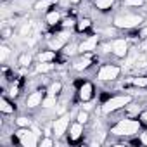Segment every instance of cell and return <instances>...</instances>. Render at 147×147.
<instances>
[{
	"mask_svg": "<svg viewBox=\"0 0 147 147\" xmlns=\"http://www.w3.org/2000/svg\"><path fill=\"white\" fill-rule=\"evenodd\" d=\"M45 21H47L49 26H57V24H61V12L55 11V9L49 11L47 16H45Z\"/></svg>",
	"mask_w": 147,
	"mask_h": 147,
	"instance_id": "14",
	"label": "cell"
},
{
	"mask_svg": "<svg viewBox=\"0 0 147 147\" xmlns=\"http://www.w3.org/2000/svg\"><path fill=\"white\" fill-rule=\"evenodd\" d=\"M67 31H64L62 35H59V36H54V38H50L49 40V47L52 49V50H61V49H64L66 47V43H67Z\"/></svg>",
	"mask_w": 147,
	"mask_h": 147,
	"instance_id": "12",
	"label": "cell"
},
{
	"mask_svg": "<svg viewBox=\"0 0 147 147\" xmlns=\"http://www.w3.org/2000/svg\"><path fill=\"white\" fill-rule=\"evenodd\" d=\"M16 140L23 145V147H35V145H38L40 142H38V133L33 130H30V128H19L18 131H16Z\"/></svg>",
	"mask_w": 147,
	"mask_h": 147,
	"instance_id": "4",
	"label": "cell"
},
{
	"mask_svg": "<svg viewBox=\"0 0 147 147\" xmlns=\"http://www.w3.org/2000/svg\"><path fill=\"white\" fill-rule=\"evenodd\" d=\"M99 45V36L97 35H92L88 36L87 40H83L82 43H78V52L80 54H85V52H94Z\"/></svg>",
	"mask_w": 147,
	"mask_h": 147,
	"instance_id": "8",
	"label": "cell"
},
{
	"mask_svg": "<svg viewBox=\"0 0 147 147\" xmlns=\"http://www.w3.org/2000/svg\"><path fill=\"white\" fill-rule=\"evenodd\" d=\"M55 61V50H43L38 54V62H54Z\"/></svg>",
	"mask_w": 147,
	"mask_h": 147,
	"instance_id": "15",
	"label": "cell"
},
{
	"mask_svg": "<svg viewBox=\"0 0 147 147\" xmlns=\"http://www.w3.org/2000/svg\"><path fill=\"white\" fill-rule=\"evenodd\" d=\"M61 26H62L64 30H67V28H73V26H76V21L73 19V18H67V19H64V21L61 23Z\"/></svg>",
	"mask_w": 147,
	"mask_h": 147,
	"instance_id": "29",
	"label": "cell"
},
{
	"mask_svg": "<svg viewBox=\"0 0 147 147\" xmlns=\"http://www.w3.org/2000/svg\"><path fill=\"white\" fill-rule=\"evenodd\" d=\"M2 35H4V38H9V36L12 35V30H9V28H4V30H2Z\"/></svg>",
	"mask_w": 147,
	"mask_h": 147,
	"instance_id": "35",
	"label": "cell"
},
{
	"mask_svg": "<svg viewBox=\"0 0 147 147\" xmlns=\"http://www.w3.org/2000/svg\"><path fill=\"white\" fill-rule=\"evenodd\" d=\"M92 26V21L88 19V18H83V19H80V21H76V31L78 33H83V31H87L88 28Z\"/></svg>",
	"mask_w": 147,
	"mask_h": 147,
	"instance_id": "18",
	"label": "cell"
},
{
	"mask_svg": "<svg viewBox=\"0 0 147 147\" xmlns=\"http://www.w3.org/2000/svg\"><path fill=\"white\" fill-rule=\"evenodd\" d=\"M82 0H69V4H80Z\"/></svg>",
	"mask_w": 147,
	"mask_h": 147,
	"instance_id": "38",
	"label": "cell"
},
{
	"mask_svg": "<svg viewBox=\"0 0 147 147\" xmlns=\"http://www.w3.org/2000/svg\"><path fill=\"white\" fill-rule=\"evenodd\" d=\"M138 36H140V38H147V26L138 31Z\"/></svg>",
	"mask_w": 147,
	"mask_h": 147,
	"instance_id": "36",
	"label": "cell"
},
{
	"mask_svg": "<svg viewBox=\"0 0 147 147\" xmlns=\"http://www.w3.org/2000/svg\"><path fill=\"white\" fill-rule=\"evenodd\" d=\"M61 90H62V83H61V82H54V83L49 87L47 94H50V95H59Z\"/></svg>",
	"mask_w": 147,
	"mask_h": 147,
	"instance_id": "23",
	"label": "cell"
},
{
	"mask_svg": "<svg viewBox=\"0 0 147 147\" xmlns=\"http://www.w3.org/2000/svg\"><path fill=\"white\" fill-rule=\"evenodd\" d=\"M114 4V0H94V5L99 11H109Z\"/></svg>",
	"mask_w": 147,
	"mask_h": 147,
	"instance_id": "19",
	"label": "cell"
},
{
	"mask_svg": "<svg viewBox=\"0 0 147 147\" xmlns=\"http://www.w3.org/2000/svg\"><path fill=\"white\" fill-rule=\"evenodd\" d=\"M9 54H11V49L4 43L2 47H0V61L5 62V61H7V57H9Z\"/></svg>",
	"mask_w": 147,
	"mask_h": 147,
	"instance_id": "27",
	"label": "cell"
},
{
	"mask_svg": "<svg viewBox=\"0 0 147 147\" xmlns=\"http://www.w3.org/2000/svg\"><path fill=\"white\" fill-rule=\"evenodd\" d=\"M144 4V0H125V5L128 7H140Z\"/></svg>",
	"mask_w": 147,
	"mask_h": 147,
	"instance_id": "30",
	"label": "cell"
},
{
	"mask_svg": "<svg viewBox=\"0 0 147 147\" xmlns=\"http://www.w3.org/2000/svg\"><path fill=\"white\" fill-rule=\"evenodd\" d=\"M113 54L119 59L126 57L128 54V42L125 38H114L113 40Z\"/></svg>",
	"mask_w": 147,
	"mask_h": 147,
	"instance_id": "7",
	"label": "cell"
},
{
	"mask_svg": "<svg viewBox=\"0 0 147 147\" xmlns=\"http://www.w3.org/2000/svg\"><path fill=\"white\" fill-rule=\"evenodd\" d=\"M31 61H33V54H31V52H24V54H21V55H19L18 64H19L21 67H30Z\"/></svg>",
	"mask_w": 147,
	"mask_h": 147,
	"instance_id": "17",
	"label": "cell"
},
{
	"mask_svg": "<svg viewBox=\"0 0 147 147\" xmlns=\"http://www.w3.org/2000/svg\"><path fill=\"white\" fill-rule=\"evenodd\" d=\"M52 5H54V0H38V2L35 4V9L36 11H47Z\"/></svg>",
	"mask_w": 147,
	"mask_h": 147,
	"instance_id": "22",
	"label": "cell"
},
{
	"mask_svg": "<svg viewBox=\"0 0 147 147\" xmlns=\"http://www.w3.org/2000/svg\"><path fill=\"white\" fill-rule=\"evenodd\" d=\"M138 119H140V123H142V125H145V126H147V111H144V113H140V116H138Z\"/></svg>",
	"mask_w": 147,
	"mask_h": 147,
	"instance_id": "33",
	"label": "cell"
},
{
	"mask_svg": "<svg viewBox=\"0 0 147 147\" xmlns=\"http://www.w3.org/2000/svg\"><path fill=\"white\" fill-rule=\"evenodd\" d=\"M125 109H126V113H128V116H130V118H135V116H138V114H140V107H138V106H135V104H131V102H130Z\"/></svg>",
	"mask_w": 147,
	"mask_h": 147,
	"instance_id": "24",
	"label": "cell"
},
{
	"mask_svg": "<svg viewBox=\"0 0 147 147\" xmlns=\"http://www.w3.org/2000/svg\"><path fill=\"white\" fill-rule=\"evenodd\" d=\"M130 102H131V95H128V94H125V95H114V97L107 99V100L102 104L100 111H102L104 114H111V113H116V111H119V109H125Z\"/></svg>",
	"mask_w": 147,
	"mask_h": 147,
	"instance_id": "2",
	"label": "cell"
},
{
	"mask_svg": "<svg viewBox=\"0 0 147 147\" xmlns=\"http://www.w3.org/2000/svg\"><path fill=\"white\" fill-rule=\"evenodd\" d=\"M76 50H78V45H71V47L66 45V47H64V54H66V55H73Z\"/></svg>",
	"mask_w": 147,
	"mask_h": 147,
	"instance_id": "31",
	"label": "cell"
},
{
	"mask_svg": "<svg viewBox=\"0 0 147 147\" xmlns=\"http://www.w3.org/2000/svg\"><path fill=\"white\" fill-rule=\"evenodd\" d=\"M140 142H142L144 145H147V131H145V133H142V137H140Z\"/></svg>",
	"mask_w": 147,
	"mask_h": 147,
	"instance_id": "37",
	"label": "cell"
},
{
	"mask_svg": "<svg viewBox=\"0 0 147 147\" xmlns=\"http://www.w3.org/2000/svg\"><path fill=\"white\" fill-rule=\"evenodd\" d=\"M18 94H19V88H18V87H14V85H12V87H11V92H9V95H11V97H16V95H18Z\"/></svg>",
	"mask_w": 147,
	"mask_h": 147,
	"instance_id": "34",
	"label": "cell"
},
{
	"mask_svg": "<svg viewBox=\"0 0 147 147\" xmlns=\"http://www.w3.org/2000/svg\"><path fill=\"white\" fill-rule=\"evenodd\" d=\"M55 64L54 62H38L36 64V73H50L54 71Z\"/></svg>",
	"mask_w": 147,
	"mask_h": 147,
	"instance_id": "21",
	"label": "cell"
},
{
	"mask_svg": "<svg viewBox=\"0 0 147 147\" xmlns=\"http://www.w3.org/2000/svg\"><path fill=\"white\" fill-rule=\"evenodd\" d=\"M78 97L82 102H88L94 99V85L90 82H83L78 88Z\"/></svg>",
	"mask_w": 147,
	"mask_h": 147,
	"instance_id": "9",
	"label": "cell"
},
{
	"mask_svg": "<svg viewBox=\"0 0 147 147\" xmlns=\"http://www.w3.org/2000/svg\"><path fill=\"white\" fill-rule=\"evenodd\" d=\"M16 125H18L19 128H30V126H31V119H30L28 116H19V118L16 119Z\"/></svg>",
	"mask_w": 147,
	"mask_h": 147,
	"instance_id": "25",
	"label": "cell"
},
{
	"mask_svg": "<svg viewBox=\"0 0 147 147\" xmlns=\"http://www.w3.org/2000/svg\"><path fill=\"white\" fill-rule=\"evenodd\" d=\"M40 145L42 147H50V145H54V140L50 137H45L43 140H40Z\"/></svg>",
	"mask_w": 147,
	"mask_h": 147,
	"instance_id": "32",
	"label": "cell"
},
{
	"mask_svg": "<svg viewBox=\"0 0 147 147\" xmlns=\"http://www.w3.org/2000/svg\"><path fill=\"white\" fill-rule=\"evenodd\" d=\"M131 83L135 87H140V88H147V76H135L131 80Z\"/></svg>",
	"mask_w": 147,
	"mask_h": 147,
	"instance_id": "26",
	"label": "cell"
},
{
	"mask_svg": "<svg viewBox=\"0 0 147 147\" xmlns=\"http://www.w3.org/2000/svg\"><path fill=\"white\" fill-rule=\"evenodd\" d=\"M14 104L12 102H9L5 97H2V99H0V111H2L4 114H12L14 113Z\"/></svg>",
	"mask_w": 147,
	"mask_h": 147,
	"instance_id": "16",
	"label": "cell"
},
{
	"mask_svg": "<svg viewBox=\"0 0 147 147\" xmlns=\"http://www.w3.org/2000/svg\"><path fill=\"white\" fill-rule=\"evenodd\" d=\"M55 97H57V95H50V94H47V95L43 97V100H42V107L49 109V107L57 106V99H55Z\"/></svg>",
	"mask_w": 147,
	"mask_h": 147,
	"instance_id": "20",
	"label": "cell"
},
{
	"mask_svg": "<svg viewBox=\"0 0 147 147\" xmlns=\"http://www.w3.org/2000/svg\"><path fill=\"white\" fill-rule=\"evenodd\" d=\"M142 21H144V18L138 16V14H119V16L114 18L113 24L118 30H131V28L138 26Z\"/></svg>",
	"mask_w": 147,
	"mask_h": 147,
	"instance_id": "3",
	"label": "cell"
},
{
	"mask_svg": "<svg viewBox=\"0 0 147 147\" xmlns=\"http://www.w3.org/2000/svg\"><path fill=\"white\" fill-rule=\"evenodd\" d=\"M76 121H80V123H83V125H85V123L88 121V111H85V109H83V111H80V113H78V116H76Z\"/></svg>",
	"mask_w": 147,
	"mask_h": 147,
	"instance_id": "28",
	"label": "cell"
},
{
	"mask_svg": "<svg viewBox=\"0 0 147 147\" xmlns=\"http://www.w3.org/2000/svg\"><path fill=\"white\" fill-rule=\"evenodd\" d=\"M92 55H90V52H85L78 61H75L73 62V69L75 71H85V69H88L90 66H92Z\"/></svg>",
	"mask_w": 147,
	"mask_h": 147,
	"instance_id": "10",
	"label": "cell"
},
{
	"mask_svg": "<svg viewBox=\"0 0 147 147\" xmlns=\"http://www.w3.org/2000/svg\"><path fill=\"white\" fill-rule=\"evenodd\" d=\"M119 73H121V67L116 66V64H104L99 73H97V80L100 82H113L119 76Z\"/></svg>",
	"mask_w": 147,
	"mask_h": 147,
	"instance_id": "5",
	"label": "cell"
},
{
	"mask_svg": "<svg viewBox=\"0 0 147 147\" xmlns=\"http://www.w3.org/2000/svg\"><path fill=\"white\" fill-rule=\"evenodd\" d=\"M43 97H45V94H43L42 90L31 92V94L28 95V99H26V107H28V109H35V107L42 106V100H43Z\"/></svg>",
	"mask_w": 147,
	"mask_h": 147,
	"instance_id": "11",
	"label": "cell"
},
{
	"mask_svg": "<svg viewBox=\"0 0 147 147\" xmlns=\"http://www.w3.org/2000/svg\"><path fill=\"white\" fill-rule=\"evenodd\" d=\"M69 128V114H61L57 119H54V123H52V135L55 137V138H61L64 133H66V130Z\"/></svg>",
	"mask_w": 147,
	"mask_h": 147,
	"instance_id": "6",
	"label": "cell"
},
{
	"mask_svg": "<svg viewBox=\"0 0 147 147\" xmlns=\"http://www.w3.org/2000/svg\"><path fill=\"white\" fill-rule=\"evenodd\" d=\"M140 126H142L140 119L126 118V119H121L119 123H116V125L111 128V133H113V135H118V137H131V135L138 133Z\"/></svg>",
	"mask_w": 147,
	"mask_h": 147,
	"instance_id": "1",
	"label": "cell"
},
{
	"mask_svg": "<svg viewBox=\"0 0 147 147\" xmlns=\"http://www.w3.org/2000/svg\"><path fill=\"white\" fill-rule=\"evenodd\" d=\"M83 135V123L75 121L69 126V142H78Z\"/></svg>",
	"mask_w": 147,
	"mask_h": 147,
	"instance_id": "13",
	"label": "cell"
}]
</instances>
